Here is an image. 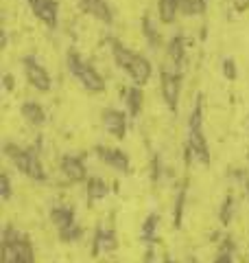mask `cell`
<instances>
[{
  "label": "cell",
  "instance_id": "1",
  "mask_svg": "<svg viewBox=\"0 0 249 263\" xmlns=\"http://www.w3.org/2000/svg\"><path fill=\"white\" fill-rule=\"evenodd\" d=\"M66 66H68V72L79 81V86L88 92H103L105 90V79L90 62H86L77 51H70L66 57Z\"/></svg>",
  "mask_w": 249,
  "mask_h": 263
},
{
  "label": "cell",
  "instance_id": "2",
  "mask_svg": "<svg viewBox=\"0 0 249 263\" xmlns=\"http://www.w3.org/2000/svg\"><path fill=\"white\" fill-rule=\"evenodd\" d=\"M160 79H162L160 81V90H162V99H164L166 108H169L171 112H177L179 97H181V72L162 68Z\"/></svg>",
  "mask_w": 249,
  "mask_h": 263
},
{
  "label": "cell",
  "instance_id": "3",
  "mask_svg": "<svg viewBox=\"0 0 249 263\" xmlns=\"http://www.w3.org/2000/svg\"><path fill=\"white\" fill-rule=\"evenodd\" d=\"M22 64H24V77H27L29 86L35 88L37 92H51L53 79H51V75H48V70L44 68V66H42L33 55L24 57Z\"/></svg>",
  "mask_w": 249,
  "mask_h": 263
},
{
  "label": "cell",
  "instance_id": "4",
  "mask_svg": "<svg viewBox=\"0 0 249 263\" xmlns=\"http://www.w3.org/2000/svg\"><path fill=\"white\" fill-rule=\"evenodd\" d=\"M27 3L39 22H44L48 29H57L59 24V3L57 0H27Z\"/></svg>",
  "mask_w": 249,
  "mask_h": 263
},
{
  "label": "cell",
  "instance_id": "5",
  "mask_svg": "<svg viewBox=\"0 0 249 263\" xmlns=\"http://www.w3.org/2000/svg\"><path fill=\"white\" fill-rule=\"evenodd\" d=\"M79 9L83 13L92 15L94 20L107 24V27H112L114 24V11L112 7L105 3V0H79Z\"/></svg>",
  "mask_w": 249,
  "mask_h": 263
},
{
  "label": "cell",
  "instance_id": "6",
  "mask_svg": "<svg viewBox=\"0 0 249 263\" xmlns=\"http://www.w3.org/2000/svg\"><path fill=\"white\" fill-rule=\"evenodd\" d=\"M103 127L107 134H112L114 138H122L125 132H127V112L107 108L103 112Z\"/></svg>",
  "mask_w": 249,
  "mask_h": 263
},
{
  "label": "cell",
  "instance_id": "7",
  "mask_svg": "<svg viewBox=\"0 0 249 263\" xmlns=\"http://www.w3.org/2000/svg\"><path fill=\"white\" fill-rule=\"evenodd\" d=\"M125 70H127V75L131 77V81H134V86H144V84H149V79H151V75H153L151 62H149L147 57L138 55V53H136V57L131 60V64H129Z\"/></svg>",
  "mask_w": 249,
  "mask_h": 263
},
{
  "label": "cell",
  "instance_id": "8",
  "mask_svg": "<svg viewBox=\"0 0 249 263\" xmlns=\"http://www.w3.org/2000/svg\"><path fill=\"white\" fill-rule=\"evenodd\" d=\"M96 156L103 164H107L110 169L116 171H127L129 169V158L127 154H122L120 149H114V147H96Z\"/></svg>",
  "mask_w": 249,
  "mask_h": 263
},
{
  "label": "cell",
  "instance_id": "9",
  "mask_svg": "<svg viewBox=\"0 0 249 263\" xmlns=\"http://www.w3.org/2000/svg\"><path fill=\"white\" fill-rule=\"evenodd\" d=\"M59 171L66 182H83L86 180V164H83L81 158H77V156H66V158L61 160L59 164Z\"/></svg>",
  "mask_w": 249,
  "mask_h": 263
},
{
  "label": "cell",
  "instance_id": "10",
  "mask_svg": "<svg viewBox=\"0 0 249 263\" xmlns=\"http://www.w3.org/2000/svg\"><path fill=\"white\" fill-rule=\"evenodd\" d=\"M20 114H22V119L27 121L31 127H42L46 123V112L35 101H24L22 108H20Z\"/></svg>",
  "mask_w": 249,
  "mask_h": 263
},
{
  "label": "cell",
  "instance_id": "11",
  "mask_svg": "<svg viewBox=\"0 0 249 263\" xmlns=\"http://www.w3.org/2000/svg\"><path fill=\"white\" fill-rule=\"evenodd\" d=\"M184 0H157V20L162 24H173L181 11Z\"/></svg>",
  "mask_w": 249,
  "mask_h": 263
},
{
  "label": "cell",
  "instance_id": "12",
  "mask_svg": "<svg viewBox=\"0 0 249 263\" xmlns=\"http://www.w3.org/2000/svg\"><path fill=\"white\" fill-rule=\"evenodd\" d=\"M118 248V239L110 228H101L94 237V254H112Z\"/></svg>",
  "mask_w": 249,
  "mask_h": 263
},
{
  "label": "cell",
  "instance_id": "13",
  "mask_svg": "<svg viewBox=\"0 0 249 263\" xmlns=\"http://www.w3.org/2000/svg\"><path fill=\"white\" fill-rule=\"evenodd\" d=\"M120 97H122V101H125V108H127V114H131V117H138L140 110H142V99H144L140 86L120 90Z\"/></svg>",
  "mask_w": 249,
  "mask_h": 263
},
{
  "label": "cell",
  "instance_id": "14",
  "mask_svg": "<svg viewBox=\"0 0 249 263\" xmlns=\"http://www.w3.org/2000/svg\"><path fill=\"white\" fill-rule=\"evenodd\" d=\"M142 37L147 40V44L151 46V48H157L160 46V31H157V24H155V20L151 18V15H144L142 18Z\"/></svg>",
  "mask_w": 249,
  "mask_h": 263
},
{
  "label": "cell",
  "instance_id": "15",
  "mask_svg": "<svg viewBox=\"0 0 249 263\" xmlns=\"http://www.w3.org/2000/svg\"><path fill=\"white\" fill-rule=\"evenodd\" d=\"M51 221L57 230H64L74 224V217H72V211L68 206H55L51 211Z\"/></svg>",
  "mask_w": 249,
  "mask_h": 263
},
{
  "label": "cell",
  "instance_id": "16",
  "mask_svg": "<svg viewBox=\"0 0 249 263\" xmlns=\"http://www.w3.org/2000/svg\"><path fill=\"white\" fill-rule=\"evenodd\" d=\"M86 193H88V200L98 202V200H103V197L110 193V186H107V182H105L103 178H92V180L88 182Z\"/></svg>",
  "mask_w": 249,
  "mask_h": 263
},
{
  "label": "cell",
  "instance_id": "17",
  "mask_svg": "<svg viewBox=\"0 0 249 263\" xmlns=\"http://www.w3.org/2000/svg\"><path fill=\"white\" fill-rule=\"evenodd\" d=\"M208 7L203 3H199V0H184L181 3V13L186 15V18H195V15H201Z\"/></svg>",
  "mask_w": 249,
  "mask_h": 263
},
{
  "label": "cell",
  "instance_id": "18",
  "mask_svg": "<svg viewBox=\"0 0 249 263\" xmlns=\"http://www.w3.org/2000/svg\"><path fill=\"white\" fill-rule=\"evenodd\" d=\"M155 233H157V217L155 215H151L147 221H144V226H142V239L144 241H153L155 239Z\"/></svg>",
  "mask_w": 249,
  "mask_h": 263
},
{
  "label": "cell",
  "instance_id": "19",
  "mask_svg": "<svg viewBox=\"0 0 249 263\" xmlns=\"http://www.w3.org/2000/svg\"><path fill=\"white\" fill-rule=\"evenodd\" d=\"M223 75H225L230 81L236 79V64H234V60H225V62H223Z\"/></svg>",
  "mask_w": 249,
  "mask_h": 263
},
{
  "label": "cell",
  "instance_id": "20",
  "mask_svg": "<svg viewBox=\"0 0 249 263\" xmlns=\"http://www.w3.org/2000/svg\"><path fill=\"white\" fill-rule=\"evenodd\" d=\"M11 197V180H9V174L3 176V200L7 202Z\"/></svg>",
  "mask_w": 249,
  "mask_h": 263
},
{
  "label": "cell",
  "instance_id": "21",
  "mask_svg": "<svg viewBox=\"0 0 249 263\" xmlns=\"http://www.w3.org/2000/svg\"><path fill=\"white\" fill-rule=\"evenodd\" d=\"M232 5H234V9H236L238 13L249 11V0H232Z\"/></svg>",
  "mask_w": 249,
  "mask_h": 263
},
{
  "label": "cell",
  "instance_id": "22",
  "mask_svg": "<svg viewBox=\"0 0 249 263\" xmlns=\"http://www.w3.org/2000/svg\"><path fill=\"white\" fill-rule=\"evenodd\" d=\"M5 88L7 90H13V77L11 75H5Z\"/></svg>",
  "mask_w": 249,
  "mask_h": 263
},
{
  "label": "cell",
  "instance_id": "23",
  "mask_svg": "<svg viewBox=\"0 0 249 263\" xmlns=\"http://www.w3.org/2000/svg\"><path fill=\"white\" fill-rule=\"evenodd\" d=\"M214 263H232V259H230V254L223 252V254H219V259L214 261Z\"/></svg>",
  "mask_w": 249,
  "mask_h": 263
},
{
  "label": "cell",
  "instance_id": "24",
  "mask_svg": "<svg viewBox=\"0 0 249 263\" xmlns=\"http://www.w3.org/2000/svg\"><path fill=\"white\" fill-rule=\"evenodd\" d=\"M245 186H247V191H249V180H247V182H245Z\"/></svg>",
  "mask_w": 249,
  "mask_h": 263
}]
</instances>
